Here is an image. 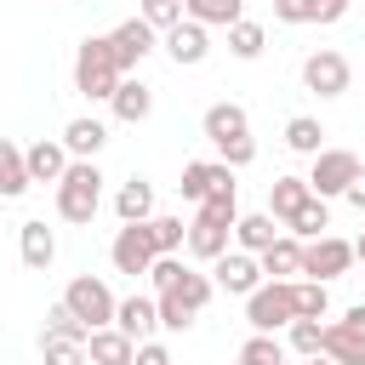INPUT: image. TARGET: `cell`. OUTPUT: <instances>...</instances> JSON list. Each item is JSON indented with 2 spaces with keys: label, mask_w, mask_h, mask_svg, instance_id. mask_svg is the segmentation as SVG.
Instances as JSON below:
<instances>
[{
  "label": "cell",
  "mask_w": 365,
  "mask_h": 365,
  "mask_svg": "<svg viewBox=\"0 0 365 365\" xmlns=\"http://www.w3.org/2000/svg\"><path fill=\"white\" fill-rule=\"evenodd\" d=\"M120 86H125V68L114 57V40L108 34H86L80 51H74V91L91 97V103H114Z\"/></svg>",
  "instance_id": "1"
},
{
  "label": "cell",
  "mask_w": 365,
  "mask_h": 365,
  "mask_svg": "<svg viewBox=\"0 0 365 365\" xmlns=\"http://www.w3.org/2000/svg\"><path fill=\"white\" fill-rule=\"evenodd\" d=\"M200 131H205V143L222 154V165H251L257 160V137H251V114L240 108V103H211L205 108V120H200Z\"/></svg>",
  "instance_id": "2"
},
{
  "label": "cell",
  "mask_w": 365,
  "mask_h": 365,
  "mask_svg": "<svg viewBox=\"0 0 365 365\" xmlns=\"http://www.w3.org/2000/svg\"><path fill=\"white\" fill-rule=\"evenodd\" d=\"M97 205H103V171H97V160H74L68 177L57 182V217L74 228H91Z\"/></svg>",
  "instance_id": "3"
},
{
  "label": "cell",
  "mask_w": 365,
  "mask_h": 365,
  "mask_svg": "<svg viewBox=\"0 0 365 365\" xmlns=\"http://www.w3.org/2000/svg\"><path fill=\"white\" fill-rule=\"evenodd\" d=\"M245 325L251 331H268V336L291 331L297 325V279H268L262 291H251L245 297Z\"/></svg>",
  "instance_id": "4"
},
{
  "label": "cell",
  "mask_w": 365,
  "mask_h": 365,
  "mask_svg": "<svg viewBox=\"0 0 365 365\" xmlns=\"http://www.w3.org/2000/svg\"><path fill=\"white\" fill-rule=\"evenodd\" d=\"M63 302L91 325V331H103V325H114V314H120V302H114V291H108V279H97V274H74L68 285H63Z\"/></svg>",
  "instance_id": "5"
},
{
  "label": "cell",
  "mask_w": 365,
  "mask_h": 365,
  "mask_svg": "<svg viewBox=\"0 0 365 365\" xmlns=\"http://www.w3.org/2000/svg\"><path fill=\"white\" fill-rule=\"evenodd\" d=\"M365 165H359V154L354 148H325V154H314V165H308V182H314V194L319 200H342L348 188H354V177H359Z\"/></svg>",
  "instance_id": "6"
},
{
  "label": "cell",
  "mask_w": 365,
  "mask_h": 365,
  "mask_svg": "<svg viewBox=\"0 0 365 365\" xmlns=\"http://www.w3.org/2000/svg\"><path fill=\"white\" fill-rule=\"evenodd\" d=\"M108 262H114V274H148L154 262H160V245H154V228L148 222H125L120 234H114V245H108Z\"/></svg>",
  "instance_id": "7"
},
{
  "label": "cell",
  "mask_w": 365,
  "mask_h": 365,
  "mask_svg": "<svg viewBox=\"0 0 365 365\" xmlns=\"http://www.w3.org/2000/svg\"><path fill=\"white\" fill-rule=\"evenodd\" d=\"M348 86H354V68H348L342 51L319 46V51L302 57V91H314V97H342Z\"/></svg>",
  "instance_id": "8"
},
{
  "label": "cell",
  "mask_w": 365,
  "mask_h": 365,
  "mask_svg": "<svg viewBox=\"0 0 365 365\" xmlns=\"http://www.w3.org/2000/svg\"><path fill=\"white\" fill-rule=\"evenodd\" d=\"M211 279H217V291H228V297H251V291L268 285V279H262V257H251V251L217 257V262H211Z\"/></svg>",
  "instance_id": "9"
},
{
  "label": "cell",
  "mask_w": 365,
  "mask_h": 365,
  "mask_svg": "<svg viewBox=\"0 0 365 365\" xmlns=\"http://www.w3.org/2000/svg\"><path fill=\"white\" fill-rule=\"evenodd\" d=\"M354 262H359V257H354V240H336V234H325V240H308V262H302V274L331 285V279H342Z\"/></svg>",
  "instance_id": "10"
},
{
  "label": "cell",
  "mask_w": 365,
  "mask_h": 365,
  "mask_svg": "<svg viewBox=\"0 0 365 365\" xmlns=\"http://www.w3.org/2000/svg\"><path fill=\"white\" fill-rule=\"evenodd\" d=\"M160 46H165V57H171L177 68H194V63H205V57H211V29H205V23H194V17H182L171 34H160Z\"/></svg>",
  "instance_id": "11"
},
{
  "label": "cell",
  "mask_w": 365,
  "mask_h": 365,
  "mask_svg": "<svg viewBox=\"0 0 365 365\" xmlns=\"http://www.w3.org/2000/svg\"><path fill=\"white\" fill-rule=\"evenodd\" d=\"M108 40H114V57H120V68L131 74V68H137V63H143V57L160 46V29H154V23H143V17H125V23H120Z\"/></svg>",
  "instance_id": "12"
},
{
  "label": "cell",
  "mask_w": 365,
  "mask_h": 365,
  "mask_svg": "<svg viewBox=\"0 0 365 365\" xmlns=\"http://www.w3.org/2000/svg\"><path fill=\"white\" fill-rule=\"evenodd\" d=\"M114 325L131 342H154V331H160V297H125L120 314H114Z\"/></svg>",
  "instance_id": "13"
},
{
  "label": "cell",
  "mask_w": 365,
  "mask_h": 365,
  "mask_svg": "<svg viewBox=\"0 0 365 365\" xmlns=\"http://www.w3.org/2000/svg\"><path fill=\"white\" fill-rule=\"evenodd\" d=\"M108 108H114V120H120V125H143V120L154 114V86L125 74V86L114 91V103H108Z\"/></svg>",
  "instance_id": "14"
},
{
  "label": "cell",
  "mask_w": 365,
  "mask_h": 365,
  "mask_svg": "<svg viewBox=\"0 0 365 365\" xmlns=\"http://www.w3.org/2000/svg\"><path fill=\"white\" fill-rule=\"evenodd\" d=\"M103 143H108V125H103L97 114H80V120H68V125H63V148H68L74 160H97V154H103Z\"/></svg>",
  "instance_id": "15"
},
{
  "label": "cell",
  "mask_w": 365,
  "mask_h": 365,
  "mask_svg": "<svg viewBox=\"0 0 365 365\" xmlns=\"http://www.w3.org/2000/svg\"><path fill=\"white\" fill-rule=\"evenodd\" d=\"M68 148H63V137L51 143V137H40V143H29V177L34 182H63L68 177Z\"/></svg>",
  "instance_id": "16"
},
{
  "label": "cell",
  "mask_w": 365,
  "mask_h": 365,
  "mask_svg": "<svg viewBox=\"0 0 365 365\" xmlns=\"http://www.w3.org/2000/svg\"><path fill=\"white\" fill-rule=\"evenodd\" d=\"M17 251H23V268H51L57 234H51L40 217H29V222H17Z\"/></svg>",
  "instance_id": "17"
},
{
  "label": "cell",
  "mask_w": 365,
  "mask_h": 365,
  "mask_svg": "<svg viewBox=\"0 0 365 365\" xmlns=\"http://www.w3.org/2000/svg\"><path fill=\"white\" fill-rule=\"evenodd\" d=\"M302 262H308V245H302L297 234H279V240L262 251V274H268V279H297Z\"/></svg>",
  "instance_id": "18"
},
{
  "label": "cell",
  "mask_w": 365,
  "mask_h": 365,
  "mask_svg": "<svg viewBox=\"0 0 365 365\" xmlns=\"http://www.w3.org/2000/svg\"><path fill=\"white\" fill-rule=\"evenodd\" d=\"M86 354H91V365H137V342H131L120 325H103V331H91Z\"/></svg>",
  "instance_id": "19"
},
{
  "label": "cell",
  "mask_w": 365,
  "mask_h": 365,
  "mask_svg": "<svg viewBox=\"0 0 365 365\" xmlns=\"http://www.w3.org/2000/svg\"><path fill=\"white\" fill-rule=\"evenodd\" d=\"M308 200H314V182H308V177H274V182H268V211H274L279 222H291Z\"/></svg>",
  "instance_id": "20"
},
{
  "label": "cell",
  "mask_w": 365,
  "mask_h": 365,
  "mask_svg": "<svg viewBox=\"0 0 365 365\" xmlns=\"http://www.w3.org/2000/svg\"><path fill=\"white\" fill-rule=\"evenodd\" d=\"M114 211H120V222H154V182H148V177H131V182H120V194H114Z\"/></svg>",
  "instance_id": "21"
},
{
  "label": "cell",
  "mask_w": 365,
  "mask_h": 365,
  "mask_svg": "<svg viewBox=\"0 0 365 365\" xmlns=\"http://www.w3.org/2000/svg\"><path fill=\"white\" fill-rule=\"evenodd\" d=\"M279 217L274 211H251V217H240V228H234V245L240 251H251V257H262L274 240H279V228H274Z\"/></svg>",
  "instance_id": "22"
},
{
  "label": "cell",
  "mask_w": 365,
  "mask_h": 365,
  "mask_svg": "<svg viewBox=\"0 0 365 365\" xmlns=\"http://www.w3.org/2000/svg\"><path fill=\"white\" fill-rule=\"evenodd\" d=\"M29 148H17V143H0V194L6 200H17V194H29Z\"/></svg>",
  "instance_id": "23"
},
{
  "label": "cell",
  "mask_w": 365,
  "mask_h": 365,
  "mask_svg": "<svg viewBox=\"0 0 365 365\" xmlns=\"http://www.w3.org/2000/svg\"><path fill=\"white\" fill-rule=\"evenodd\" d=\"M285 148H291V154H308V160L325 154V125H319L314 114H291V120H285Z\"/></svg>",
  "instance_id": "24"
},
{
  "label": "cell",
  "mask_w": 365,
  "mask_h": 365,
  "mask_svg": "<svg viewBox=\"0 0 365 365\" xmlns=\"http://www.w3.org/2000/svg\"><path fill=\"white\" fill-rule=\"evenodd\" d=\"M182 6H188V17L205 23V29H234V23H245V0H182Z\"/></svg>",
  "instance_id": "25"
},
{
  "label": "cell",
  "mask_w": 365,
  "mask_h": 365,
  "mask_svg": "<svg viewBox=\"0 0 365 365\" xmlns=\"http://www.w3.org/2000/svg\"><path fill=\"white\" fill-rule=\"evenodd\" d=\"M217 165H222V160H188V165H182V182H177V188H182V200L205 205V200H211V188H217Z\"/></svg>",
  "instance_id": "26"
},
{
  "label": "cell",
  "mask_w": 365,
  "mask_h": 365,
  "mask_svg": "<svg viewBox=\"0 0 365 365\" xmlns=\"http://www.w3.org/2000/svg\"><path fill=\"white\" fill-rule=\"evenodd\" d=\"M40 336H68V342H91V325H86V319H80V314H74V308H68V302L57 297V302L46 308V331H40Z\"/></svg>",
  "instance_id": "27"
},
{
  "label": "cell",
  "mask_w": 365,
  "mask_h": 365,
  "mask_svg": "<svg viewBox=\"0 0 365 365\" xmlns=\"http://www.w3.org/2000/svg\"><path fill=\"white\" fill-rule=\"evenodd\" d=\"M285 228H291L297 240H325V228H331V200H319V194H314V200H308Z\"/></svg>",
  "instance_id": "28"
},
{
  "label": "cell",
  "mask_w": 365,
  "mask_h": 365,
  "mask_svg": "<svg viewBox=\"0 0 365 365\" xmlns=\"http://www.w3.org/2000/svg\"><path fill=\"white\" fill-rule=\"evenodd\" d=\"M325 354H331L336 365H365V336H354V331L336 319V325H325Z\"/></svg>",
  "instance_id": "29"
},
{
  "label": "cell",
  "mask_w": 365,
  "mask_h": 365,
  "mask_svg": "<svg viewBox=\"0 0 365 365\" xmlns=\"http://www.w3.org/2000/svg\"><path fill=\"white\" fill-rule=\"evenodd\" d=\"M262 46H268V29H262V23H251V17H245V23H234V29H228V51H234L240 63H257V57H262Z\"/></svg>",
  "instance_id": "30"
},
{
  "label": "cell",
  "mask_w": 365,
  "mask_h": 365,
  "mask_svg": "<svg viewBox=\"0 0 365 365\" xmlns=\"http://www.w3.org/2000/svg\"><path fill=\"white\" fill-rule=\"evenodd\" d=\"M285 354H291V342H279L268 331H251L245 348H240V359H251V365H285Z\"/></svg>",
  "instance_id": "31"
},
{
  "label": "cell",
  "mask_w": 365,
  "mask_h": 365,
  "mask_svg": "<svg viewBox=\"0 0 365 365\" xmlns=\"http://www.w3.org/2000/svg\"><path fill=\"white\" fill-rule=\"evenodd\" d=\"M325 308H331L325 279H297V319H325Z\"/></svg>",
  "instance_id": "32"
},
{
  "label": "cell",
  "mask_w": 365,
  "mask_h": 365,
  "mask_svg": "<svg viewBox=\"0 0 365 365\" xmlns=\"http://www.w3.org/2000/svg\"><path fill=\"white\" fill-rule=\"evenodd\" d=\"M285 342H291V354L314 359V354H325V325H319V319H297V325L285 331Z\"/></svg>",
  "instance_id": "33"
},
{
  "label": "cell",
  "mask_w": 365,
  "mask_h": 365,
  "mask_svg": "<svg viewBox=\"0 0 365 365\" xmlns=\"http://www.w3.org/2000/svg\"><path fill=\"white\" fill-rule=\"evenodd\" d=\"M40 359L46 365H91L86 342H68V336H40Z\"/></svg>",
  "instance_id": "34"
},
{
  "label": "cell",
  "mask_w": 365,
  "mask_h": 365,
  "mask_svg": "<svg viewBox=\"0 0 365 365\" xmlns=\"http://www.w3.org/2000/svg\"><path fill=\"white\" fill-rule=\"evenodd\" d=\"M148 228H154V245H160V257H177V251L188 245V222H182V217H154Z\"/></svg>",
  "instance_id": "35"
},
{
  "label": "cell",
  "mask_w": 365,
  "mask_h": 365,
  "mask_svg": "<svg viewBox=\"0 0 365 365\" xmlns=\"http://www.w3.org/2000/svg\"><path fill=\"white\" fill-rule=\"evenodd\" d=\"M137 17H143V23H154L160 34H171V29L188 17V6H182V0H143V11H137Z\"/></svg>",
  "instance_id": "36"
},
{
  "label": "cell",
  "mask_w": 365,
  "mask_h": 365,
  "mask_svg": "<svg viewBox=\"0 0 365 365\" xmlns=\"http://www.w3.org/2000/svg\"><path fill=\"white\" fill-rule=\"evenodd\" d=\"M160 325H165V331H188V325H194V308H188L177 291H160Z\"/></svg>",
  "instance_id": "37"
},
{
  "label": "cell",
  "mask_w": 365,
  "mask_h": 365,
  "mask_svg": "<svg viewBox=\"0 0 365 365\" xmlns=\"http://www.w3.org/2000/svg\"><path fill=\"white\" fill-rule=\"evenodd\" d=\"M182 268H188L182 257H160V262L148 268V279H154V297H160V291H171V285L182 279Z\"/></svg>",
  "instance_id": "38"
},
{
  "label": "cell",
  "mask_w": 365,
  "mask_h": 365,
  "mask_svg": "<svg viewBox=\"0 0 365 365\" xmlns=\"http://www.w3.org/2000/svg\"><path fill=\"white\" fill-rule=\"evenodd\" d=\"M274 17L291 23V29L297 23H314V0H274Z\"/></svg>",
  "instance_id": "39"
},
{
  "label": "cell",
  "mask_w": 365,
  "mask_h": 365,
  "mask_svg": "<svg viewBox=\"0 0 365 365\" xmlns=\"http://www.w3.org/2000/svg\"><path fill=\"white\" fill-rule=\"evenodd\" d=\"M348 17V0H314V23H342Z\"/></svg>",
  "instance_id": "40"
},
{
  "label": "cell",
  "mask_w": 365,
  "mask_h": 365,
  "mask_svg": "<svg viewBox=\"0 0 365 365\" xmlns=\"http://www.w3.org/2000/svg\"><path fill=\"white\" fill-rule=\"evenodd\" d=\"M137 365H171V348L165 342H137Z\"/></svg>",
  "instance_id": "41"
},
{
  "label": "cell",
  "mask_w": 365,
  "mask_h": 365,
  "mask_svg": "<svg viewBox=\"0 0 365 365\" xmlns=\"http://www.w3.org/2000/svg\"><path fill=\"white\" fill-rule=\"evenodd\" d=\"M342 325H348V331H354V336H365V302H354V308H348V314H342Z\"/></svg>",
  "instance_id": "42"
},
{
  "label": "cell",
  "mask_w": 365,
  "mask_h": 365,
  "mask_svg": "<svg viewBox=\"0 0 365 365\" xmlns=\"http://www.w3.org/2000/svg\"><path fill=\"white\" fill-rule=\"evenodd\" d=\"M342 200H348V205H354V211H365V171H359V177H354V188H348V194H342Z\"/></svg>",
  "instance_id": "43"
},
{
  "label": "cell",
  "mask_w": 365,
  "mask_h": 365,
  "mask_svg": "<svg viewBox=\"0 0 365 365\" xmlns=\"http://www.w3.org/2000/svg\"><path fill=\"white\" fill-rule=\"evenodd\" d=\"M302 365H336V359H331V354H314V359H302Z\"/></svg>",
  "instance_id": "44"
},
{
  "label": "cell",
  "mask_w": 365,
  "mask_h": 365,
  "mask_svg": "<svg viewBox=\"0 0 365 365\" xmlns=\"http://www.w3.org/2000/svg\"><path fill=\"white\" fill-rule=\"evenodd\" d=\"M354 257H359V262H365V234H359V240H354Z\"/></svg>",
  "instance_id": "45"
},
{
  "label": "cell",
  "mask_w": 365,
  "mask_h": 365,
  "mask_svg": "<svg viewBox=\"0 0 365 365\" xmlns=\"http://www.w3.org/2000/svg\"><path fill=\"white\" fill-rule=\"evenodd\" d=\"M234 365H251V359H234Z\"/></svg>",
  "instance_id": "46"
}]
</instances>
